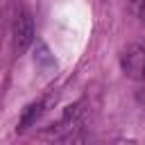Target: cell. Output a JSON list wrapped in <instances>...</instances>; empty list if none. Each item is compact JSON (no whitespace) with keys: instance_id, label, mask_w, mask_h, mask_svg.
<instances>
[{"instance_id":"cell-5","label":"cell","mask_w":145,"mask_h":145,"mask_svg":"<svg viewBox=\"0 0 145 145\" xmlns=\"http://www.w3.org/2000/svg\"><path fill=\"white\" fill-rule=\"evenodd\" d=\"M134 2H138V0H134Z\"/></svg>"},{"instance_id":"cell-3","label":"cell","mask_w":145,"mask_h":145,"mask_svg":"<svg viewBox=\"0 0 145 145\" xmlns=\"http://www.w3.org/2000/svg\"><path fill=\"white\" fill-rule=\"evenodd\" d=\"M43 111H45V100H36V102L27 104V106L23 109V116H20V122H18V131H25L27 127H32V125L41 118Z\"/></svg>"},{"instance_id":"cell-1","label":"cell","mask_w":145,"mask_h":145,"mask_svg":"<svg viewBox=\"0 0 145 145\" xmlns=\"http://www.w3.org/2000/svg\"><path fill=\"white\" fill-rule=\"evenodd\" d=\"M11 36H14V52L16 54H23L34 43V20H32V14L25 7H20L14 16Z\"/></svg>"},{"instance_id":"cell-4","label":"cell","mask_w":145,"mask_h":145,"mask_svg":"<svg viewBox=\"0 0 145 145\" xmlns=\"http://www.w3.org/2000/svg\"><path fill=\"white\" fill-rule=\"evenodd\" d=\"M34 63H36L41 70H50V68H54V66H57V61H54V57H52L50 48H48L43 41H39V43H36V48H34Z\"/></svg>"},{"instance_id":"cell-2","label":"cell","mask_w":145,"mask_h":145,"mask_svg":"<svg viewBox=\"0 0 145 145\" xmlns=\"http://www.w3.org/2000/svg\"><path fill=\"white\" fill-rule=\"evenodd\" d=\"M122 72L131 79H145V48L143 45H127L122 57H120Z\"/></svg>"}]
</instances>
